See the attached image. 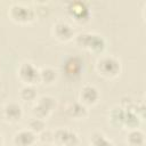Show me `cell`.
Listing matches in <instances>:
<instances>
[{"instance_id": "6da1fadb", "label": "cell", "mask_w": 146, "mask_h": 146, "mask_svg": "<svg viewBox=\"0 0 146 146\" xmlns=\"http://www.w3.org/2000/svg\"><path fill=\"white\" fill-rule=\"evenodd\" d=\"M75 41L80 47L86 48L96 54H102L106 48L105 39L96 33H90V32L80 33L75 38Z\"/></svg>"}, {"instance_id": "3957f363", "label": "cell", "mask_w": 146, "mask_h": 146, "mask_svg": "<svg viewBox=\"0 0 146 146\" xmlns=\"http://www.w3.org/2000/svg\"><path fill=\"white\" fill-rule=\"evenodd\" d=\"M9 15H10L11 19L17 23H29L34 19L35 13L31 7L16 3L10 7Z\"/></svg>"}, {"instance_id": "44dd1931", "label": "cell", "mask_w": 146, "mask_h": 146, "mask_svg": "<svg viewBox=\"0 0 146 146\" xmlns=\"http://www.w3.org/2000/svg\"><path fill=\"white\" fill-rule=\"evenodd\" d=\"M41 146H52V145H50V144H42Z\"/></svg>"}, {"instance_id": "8992f818", "label": "cell", "mask_w": 146, "mask_h": 146, "mask_svg": "<svg viewBox=\"0 0 146 146\" xmlns=\"http://www.w3.org/2000/svg\"><path fill=\"white\" fill-rule=\"evenodd\" d=\"M54 141L60 146H78L80 140L74 131L62 128L54 132Z\"/></svg>"}, {"instance_id": "5bb4252c", "label": "cell", "mask_w": 146, "mask_h": 146, "mask_svg": "<svg viewBox=\"0 0 146 146\" xmlns=\"http://www.w3.org/2000/svg\"><path fill=\"white\" fill-rule=\"evenodd\" d=\"M127 143L130 146H144L145 143V136L144 132L139 129H132L127 138Z\"/></svg>"}, {"instance_id": "52a82bcc", "label": "cell", "mask_w": 146, "mask_h": 146, "mask_svg": "<svg viewBox=\"0 0 146 146\" xmlns=\"http://www.w3.org/2000/svg\"><path fill=\"white\" fill-rule=\"evenodd\" d=\"M39 71L32 63H23L18 68L19 79L29 86H33L39 82Z\"/></svg>"}, {"instance_id": "e0dca14e", "label": "cell", "mask_w": 146, "mask_h": 146, "mask_svg": "<svg viewBox=\"0 0 146 146\" xmlns=\"http://www.w3.org/2000/svg\"><path fill=\"white\" fill-rule=\"evenodd\" d=\"M89 146H114V145L103 133L94 132L90 136V144H89Z\"/></svg>"}, {"instance_id": "d6986e66", "label": "cell", "mask_w": 146, "mask_h": 146, "mask_svg": "<svg viewBox=\"0 0 146 146\" xmlns=\"http://www.w3.org/2000/svg\"><path fill=\"white\" fill-rule=\"evenodd\" d=\"M39 137L43 144H50V141H54V132L47 130H43L41 133H39Z\"/></svg>"}, {"instance_id": "9c48e42d", "label": "cell", "mask_w": 146, "mask_h": 146, "mask_svg": "<svg viewBox=\"0 0 146 146\" xmlns=\"http://www.w3.org/2000/svg\"><path fill=\"white\" fill-rule=\"evenodd\" d=\"M52 32H54V35L56 36V39L64 41V42L70 41L74 38V30L66 22H62V21L57 22L54 25Z\"/></svg>"}, {"instance_id": "ac0fdd59", "label": "cell", "mask_w": 146, "mask_h": 146, "mask_svg": "<svg viewBox=\"0 0 146 146\" xmlns=\"http://www.w3.org/2000/svg\"><path fill=\"white\" fill-rule=\"evenodd\" d=\"M29 129L34 132L35 135L41 133L43 130H46V122L42 119L39 117H33L32 120H30L29 122Z\"/></svg>"}, {"instance_id": "4fadbf2b", "label": "cell", "mask_w": 146, "mask_h": 146, "mask_svg": "<svg viewBox=\"0 0 146 146\" xmlns=\"http://www.w3.org/2000/svg\"><path fill=\"white\" fill-rule=\"evenodd\" d=\"M66 113L72 119L81 120V119H84L88 115V110H87V106L83 105L81 102H74V103H71L67 106Z\"/></svg>"}, {"instance_id": "7402d4cb", "label": "cell", "mask_w": 146, "mask_h": 146, "mask_svg": "<svg viewBox=\"0 0 146 146\" xmlns=\"http://www.w3.org/2000/svg\"><path fill=\"white\" fill-rule=\"evenodd\" d=\"M2 146H3V145H2Z\"/></svg>"}, {"instance_id": "7c38bea8", "label": "cell", "mask_w": 146, "mask_h": 146, "mask_svg": "<svg viewBox=\"0 0 146 146\" xmlns=\"http://www.w3.org/2000/svg\"><path fill=\"white\" fill-rule=\"evenodd\" d=\"M3 115H5L6 120H8L9 122H17L22 119L23 111H22V107L17 103L11 102V103H9L5 106Z\"/></svg>"}, {"instance_id": "9a60e30c", "label": "cell", "mask_w": 146, "mask_h": 146, "mask_svg": "<svg viewBox=\"0 0 146 146\" xmlns=\"http://www.w3.org/2000/svg\"><path fill=\"white\" fill-rule=\"evenodd\" d=\"M57 78V73L51 67H43L39 71V80L44 84H51Z\"/></svg>"}, {"instance_id": "7a4b0ae2", "label": "cell", "mask_w": 146, "mask_h": 146, "mask_svg": "<svg viewBox=\"0 0 146 146\" xmlns=\"http://www.w3.org/2000/svg\"><path fill=\"white\" fill-rule=\"evenodd\" d=\"M97 71L105 78H115L121 71L120 60L113 56H103L97 62Z\"/></svg>"}, {"instance_id": "30bf717a", "label": "cell", "mask_w": 146, "mask_h": 146, "mask_svg": "<svg viewBox=\"0 0 146 146\" xmlns=\"http://www.w3.org/2000/svg\"><path fill=\"white\" fill-rule=\"evenodd\" d=\"M13 141L15 146H33L36 141V135L30 129H23L14 135Z\"/></svg>"}, {"instance_id": "2e32d148", "label": "cell", "mask_w": 146, "mask_h": 146, "mask_svg": "<svg viewBox=\"0 0 146 146\" xmlns=\"http://www.w3.org/2000/svg\"><path fill=\"white\" fill-rule=\"evenodd\" d=\"M36 89L34 88V86L26 84L19 91V97L24 102H34L36 100Z\"/></svg>"}, {"instance_id": "ba28073f", "label": "cell", "mask_w": 146, "mask_h": 146, "mask_svg": "<svg viewBox=\"0 0 146 146\" xmlns=\"http://www.w3.org/2000/svg\"><path fill=\"white\" fill-rule=\"evenodd\" d=\"M63 71L68 79L79 78L82 71V62L78 57H70L63 64Z\"/></svg>"}, {"instance_id": "8fae6325", "label": "cell", "mask_w": 146, "mask_h": 146, "mask_svg": "<svg viewBox=\"0 0 146 146\" xmlns=\"http://www.w3.org/2000/svg\"><path fill=\"white\" fill-rule=\"evenodd\" d=\"M99 99V91L95 86L86 84L80 92V102L83 105H94Z\"/></svg>"}, {"instance_id": "277c9868", "label": "cell", "mask_w": 146, "mask_h": 146, "mask_svg": "<svg viewBox=\"0 0 146 146\" xmlns=\"http://www.w3.org/2000/svg\"><path fill=\"white\" fill-rule=\"evenodd\" d=\"M68 14L73 17L75 22L83 23L87 22L90 17V9L88 5L83 1H72L68 3L67 7Z\"/></svg>"}, {"instance_id": "5b68a950", "label": "cell", "mask_w": 146, "mask_h": 146, "mask_svg": "<svg viewBox=\"0 0 146 146\" xmlns=\"http://www.w3.org/2000/svg\"><path fill=\"white\" fill-rule=\"evenodd\" d=\"M56 106V100L51 96H42L40 99H38L36 104L33 107V113L39 119H46L49 116V114L52 112V110Z\"/></svg>"}, {"instance_id": "ffe728a7", "label": "cell", "mask_w": 146, "mask_h": 146, "mask_svg": "<svg viewBox=\"0 0 146 146\" xmlns=\"http://www.w3.org/2000/svg\"><path fill=\"white\" fill-rule=\"evenodd\" d=\"M2 135H1V132H0V146H2Z\"/></svg>"}]
</instances>
